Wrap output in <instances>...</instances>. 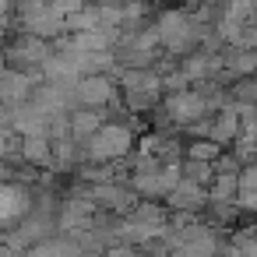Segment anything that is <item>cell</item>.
<instances>
[{
	"label": "cell",
	"mask_w": 257,
	"mask_h": 257,
	"mask_svg": "<svg viewBox=\"0 0 257 257\" xmlns=\"http://www.w3.org/2000/svg\"><path fill=\"white\" fill-rule=\"evenodd\" d=\"M123 95H127V106L134 113L148 109L159 102L162 95V78L155 71H123Z\"/></svg>",
	"instance_id": "cell-3"
},
{
	"label": "cell",
	"mask_w": 257,
	"mask_h": 257,
	"mask_svg": "<svg viewBox=\"0 0 257 257\" xmlns=\"http://www.w3.org/2000/svg\"><path fill=\"white\" fill-rule=\"evenodd\" d=\"M236 134H239V113L232 109V102H225V106L218 109V116L211 120V134H208V141H215V145L222 148V145H229Z\"/></svg>",
	"instance_id": "cell-11"
},
{
	"label": "cell",
	"mask_w": 257,
	"mask_h": 257,
	"mask_svg": "<svg viewBox=\"0 0 257 257\" xmlns=\"http://www.w3.org/2000/svg\"><path fill=\"white\" fill-rule=\"evenodd\" d=\"M22 18H25L29 36H36V39L60 36V32L67 29V22L57 15V8H53V4H29V8H22Z\"/></svg>",
	"instance_id": "cell-6"
},
{
	"label": "cell",
	"mask_w": 257,
	"mask_h": 257,
	"mask_svg": "<svg viewBox=\"0 0 257 257\" xmlns=\"http://www.w3.org/2000/svg\"><path fill=\"white\" fill-rule=\"evenodd\" d=\"M102 123H106V120H102V113H92V109H74V113H71V138L88 145V141L102 131Z\"/></svg>",
	"instance_id": "cell-13"
},
{
	"label": "cell",
	"mask_w": 257,
	"mask_h": 257,
	"mask_svg": "<svg viewBox=\"0 0 257 257\" xmlns=\"http://www.w3.org/2000/svg\"><path fill=\"white\" fill-rule=\"evenodd\" d=\"M225 67H229V74H253L257 71V53L253 50H236L229 60H225Z\"/></svg>",
	"instance_id": "cell-18"
},
{
	"label": "cell",
	"mask_w": 257,
	"mask_h": 257,
	"mask_svg": "<svg viewBox=\"0 0 257 257\" xmlns=\"http://www.w3.org/2000/svg\"><path fill=\"white\" fill-rule=\"evenodd\" d=\"M246 50H253V53H257V29L246 36Z\"/></svg>",
	"instance_id": "cell-21"
},
{
	"label": "cell",
	"mask_w": 257,
	"mask_h": 257,
	"mask_svg": "<svg viewBox=\"0 0 257 257\" xmlns=\"http://www.w3.org/2000/svg\"><path fill=\"white\" fill-rule=\"evenodd\" d=\"M183 180H190V183H197V187H208V183H215V166H208V162H183Z\"/></svg>",
	"instance_id": "cell-17"
},
{
	"label": "cell",
	"mask_w": 257,
	"mask_h": 257,
	"mask_svg": "<svg viewBox=\"0 0 257 257\" xmlns=\"http://www.w3.org/2000/svg\"><path fill=\"white\" fill-rule=\"evenodd\" d=\"M187 159H190V162H208V166H215V162L222 159V148H218L215 141H190Z\"/></svg>",
	"instance_id": "cell-16"
},
{
	"label": "cell",
	"mask_w": 257,
	"mask_h": 257,
	"mask_svg": "<svg viewBox=\"0 0 257 257\" xmlns=\"http://www.w3.org/2000/svg\"><path fill=\"white\" fill-rule=\"evenodd\" d=\"M32 74H22V71H4L0 74V102L4 106H25L32 99Z\"/></svg>",
	"instance_id": "cell-8"
},
{
	"label": "cell",
	"mask_w": 257,
	"mask_h": 257,
	"mask_svg": "<svg viewBox=\"0 0 257 257\" xmlns=\"http://www.w3.org/2000/svg\"><path fill=\"white\" fill-rule=\"evenodd\" d=\"M239 194V176H215L211 183V204H229Z\"/></svg>",
	"instance_id": "cell-15"
},
{
	"label": "cell",
	"mask_w": 257,
	"mask_h": 257,
	"mask_svg": "<svg viewBox=\"0 0 257 257\" xmlns=\"http://www.w3.org/2000/svg\"><path fill=\"white\" fill-rule=\"evenodd\" d=\"M8 148H11V141H8V131H0V155H8Z\"/></svg>",
	"instance_id": "cell-20"
},
{
	"label": "cell",
	"mask_w": 257,
	"mask_h": 257,
	"mask_svg": "<svg viewBox=\"0 0 257 257\" xmlns=\"http://www.w3.org/2000/svg\"><path fill=\"white\" fill-rule=\"evenodd\" d=\"M116 99V85H113V78L109 74H92V78H81L78 81V92H74V102H78V109H102V106H109Z\"/></svg>",
	"instance_id": "cell-5"
},
{
	"label": "cell",
	"mask_w": 257,
	"mask_h": 257,
	"mask_svg": "<svg viewBox=\"0 0 257 257\" xmlns=\"http://www.w3.org/2000/svg\"><path fill=\"white\" fill-rule=\"evenodd\" d=\"M8 57H11V64H22V67H43L53 53H50V46H46V39H36V36H22L11 50H8Z\"/></svg>",
	"instance_id": "cell-9"
},
{
	"label": "cell",
	"mask_w": 257,
	"mask_h": 257,
	"mask_svg": "<svg viewBox=\"0 0 257 257\" xmlns=\"http://www.w3.org/2000/svg\"><path fill=\"white\" fill-rule=\"evenodd\" d=\"M166 113H169V120L194 127V123H201L211 113V106H208V99H204L201 88H183V92H173L166 99Z\"/></svg>",
	"instance_id": "cell-4"
},
{
	"label": "cell",
	"mask_w": 257,
	"mask_h": 257,
	"mask_svg": "<svg viewBox=\"0 0 257 257\" xmlns=\"http://www.w3.org/2000/svg\"><path fill=\"white\" fill-rule=\"evenodd\" d=\"M204 187H197V183H190V180H183L166 201H169V208L173 211H197V208H204Z\"/></svg>",
	"instance_id": "cell-12"
},
{
	"label": "cell",
	"mask_w": 257,
	"mask_h": 257,
	"mask_svg": "<svg viewBox=\"0 0 257 257\" xmlns=\"http://www.w3.org/2000/svg\"><path fill=\"white\" fill-rule=\"evenodd\" d=\"M22 159L32 162V166H50V162H53V141H50V134L25 138V141H22Z\"/></svg>",
	"instance_id": "cell-14"
},
{
	"label": "cell",
	"mask_w": 257,
	"mask_h": 257,
	"mask_svg": "<svg viewBox=\"0 0 257 257\" xmlns=\"http://www.w3.org/2000/svg\"><path fill=\"white\" fill-rule=\"evenodd\" d=\"M232 102H239V106H257V78H243V81L232 88Z\"/></svg>",
	"instance_id": "cell-19"
},
{
	"label": "cell",
	"mask_w": 257,
	"mask_h": 257,
	"mask_svg": "<svg viewBox=\"0 0 257 257\" xmlns=\"http://www.w3.org/2000/svg\"><path fill=\"white\" fill-rule=\"evenodd\" d=\"M57 222H60L71 236H81V232H88V229L95 225V204H88L85 197H67V201L60 204Z\"/></svg>",
	"instance_id": "cell-7"
},
{
	"label": "cell",
	"mask_w": 257,
	"mask_h": 257,
	"mask_svg": "<svg viewBox=\"0 0 257 257\" xmlns=\"http://www.w3.org/2000/svg\"><path fill=\"white\" fill-rule=\"evenodd\" d=\"M152 29L159 32V43L169 53H190L201 39H208V29L197 25V18H190L187 11H166Z\"/></svg>",
	"instance_id": "cell-1"
},
{
	"label": "cell",
	"mask_w": 257,
	"mask_h": 257,
	"mask_svg": "<svg viewBox=\"0 0 257 257\" xmlns=\"http://www.w3.org/2000/svg\"><path fill=\"white\" fill-rule=\"evenodd\" d=\"M32 211V197L25 187H11V183H0V222H15L22 215Z\"/></svg>",
	"instance_id": "cell-10"
},
{
	"label": "cell",
	"mask_w": 257,
	"mask_h": 257,
	"mask_svg": "<svg viewBox=\"0 0 257 257\" xmlns=\"http://www.w3.org/2000/svg\"><path fill=\"white\" fill-rule=\"evenodd\" d=\"M131 148H134V134L127 123H102V131L85 145V155L92 162H116L131 155Z\"/></svg>",
	"instance_id": "cell-2"
}]
</instances>
